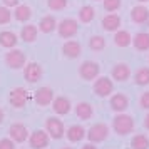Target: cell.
<instances>
[{"label":"cell","instance_id":"20","mask_svg":"<svg viewBox=\"0 0 149 149\" xmlns=\"http://www.w3.org/2000/svg\"><path fill=\"white\" fill-rule=\"evenodd\" d=\"M65 136H67V139H69L70 142H81L82 139L87 136V132H86V129L82 127V126H77V124H74V126H70V127L67 129Z\"/></svg>","mask_w":149,"mask_h":149},{"label":"cell","instance_id":"18","mask_svg":"<svg viewBox=\"0 0 149 149\" xmlns=\"http://www.w3.org/2000/svg\"><path fill=\"white\" fill-rule=\"evenodd\" d=\"M62 52L67 59H77L82 52V47L77 40H67L62 45Z\"/></svg>","mask_w":149,"mask_h":149},{"label":"cell","instance_id":"4","mask_svg":"<svg viewBox=\"0 0 149 149\" xmlns=\"http://www.w3.org/2000/svg\"><path fill=\"white\" fill-rule=\"evenodd\" d=\"M99 72H101V67L94 61L82 62V65L79 67V75H81L84 81H94V79H97L99 77Z\"/></svg>","mask_w":149,"mask_h":149},{"label":"cell","instance_id":"9","mask_svg":"<svg viewBox=\"0 0 149 149\" xmlns=\"http://www.w3.org/2000/svg\"><path fill=\"white\" fill-rule=\"evenodd\" d=\"M24 75H25V81L29 84H35L42 79L44 75V70H42V65L39 62H30L25 65V70H24Z\"/></svg>","mask_w":149,"mask_h":149},{"label":"cell","instance_id":"36","mask_svg":"<svg viewBox=\"0 0 149 149\" xmlns=\"http://www.w3.org/2000/svg\"><path fill=\"white\" fill-rule=\"evenodd\" d=\"M7 7H17L19 5V0H2Z\"/></svg>","mask_w":149,"mask_h":149},{"label":"cell","instance_id":"1","mask_svg":"<svg viewBox=\"0 0 149 149\" xmlns=\"http://www.w3.org/2000/svg\"><path fill=\"white\" fill-rule=\"evenodd\" d=\"M112 129L119 136H127L134 131V119L129 114H124V112H117V116L112 121Z\"/></svg>","mask_w":149,"mask_h":149},{"label":"cell","instance_id":"31","mask_svg":"<svg viewBox=\"0 0 149 149\" xmlns=\"http://www.w3.org/2000/svg\"><path fill=\"white\" fill-rule=\"evenodd\" d=\"M67 0H47V5L50 10H55V12H59V10H64V8L67 7Z\"/></svg>","mask_w":149,"mask_h":149},{"label":"cell","instance_id":"13","mask_svg":"<svg viewBox=\"0 0 149 149\" xmlns=\"http://www.w3.org/2000/svg\"><path fill=\"white\" fill-rule=\"evenodd\" d=\"M8 134H10V137H12L15 142H24V141H27L29 139L27 127H25L24 124H20V122L12 124V126L8 127Z\"/></svg>","mask_w":149,"mask_h":149},{"label":"cell","instance_id":"23","mask_svg":"<svg viewBox=\"0 0 149 149\" xmlns=\"http://www.w3.org/2000/svg\"><path fill=\"white\" fill-rule=\"evenodd\" d=\"M114 44L117 47H129L132 44V35L129 34L127 30H117L114 34Z\"/></svg>","mask_w":149,"mask_h":149},{"label":"cell","instance_id":"30","mask_svg":"<svg viewBox=\"0 0 149 149\" xmlns=\"http://www.w3.org/2000/svg\"><path fill=\"white\" fill-rule=\"evenodd\" d=\"M134 82L137 86H148L149 84V67H141L139 70H136Z\"/></svg>","mask_w":149,"mask_h":149},{"label":"cell","instance_id":"40","mask_svg":"<svg viewBox=\"0 0 149 149\" xmlns=\"http://www.w3.org/2000/svg\"><path fill=\"white\" fill-rule=\"evenodd\" d=\"M139 2H141V3H146V2H149V0H139Z\"/></svg>","mask_w":149,"mask_h":149},{"label":"cell","instance_id":"15","mask_svg":"<svg viewBox=\"0 0 149 149\" xmlns=\"http://www.w3.org/2000/svg\"><path fill=\"white\" fill-rule=\"evenodd\" d=\"M131 20L134 24H146L149 22V8L146 5H136L131 8Z\"/></svg>","mask_w":149,"mask_h":149},{"label":"cell","instance_id":"6","mask_svg":"<svg viewBox=\"0 0 149 149\" xmlns=\"http://www.w3.org/2000/svg\"><path fill=\"white\" fill-rule=\"evenodd\" d=\"M77 30H79V24L77 20L74 19H64V20L57 25V32L61 35L62 39H70V37H74L77 34Z\"/></svg>","mask_w":149,"mask_h":149},{"label":"cell","instance_id":"17","mask_svg":"<svg viewBox=\"0 0 149 149\" xmlns=\"http://www.w3.org/2000/svg\"><path fill=\"white\" fill-rule=\"evenodd\" d=\"M52 109H54L55 114L65 116L70 112V101L67 97H64V95H59V97H55L52 101Z\"/></svg>","mask_w":149,"mask_h":149},{"label":"cell","instance_id":"26","mask_svg":"<svg viewBox=\"0 0 149 149\" xmlns=\"http://www.w3.org/2000/svg\"><path fill=\"white\" fill-rule=\"evenodd\" d=\"M14 17H15V20H19V22L30 20V17H32V8L27 7V5H17V8H15V12H14Z\"/></svg>","mask_w":149,"mask_h":149},{"label":"cell","instance_id":"41","mask_svg":"<svg viewBox=\"0 0 149 149\" xmlns=\"http://www.w3.org/2000/svg\"><path fill=\"white\" fill-rule=\"evenodd\" d=\"M62 149H72V148H62Z\"/></svg>","mask_w":149,"mask_h":149},{"label":"cell","instance_id":"27","mask_svg":"<svg viewBox=\"0 0 149 149\" xmlns=\"http://www.w3.org/2000/svg\"><path fill=\"white\" fill-rule=\"evenodd\" d=\"M94 17H95L94 7H91V5L81 7V10H79V20H81L82 24H91V22L94 20Z\"/></svg>","mask_w":149,"mask_h":149},{"label":"cell","instance_id":"12","mask_svg":"<svg viewBox=\"0 0 149 149\" xmlns=\"http://www.w3.org/2000/svg\"><path fill=\"white\" fill-rule=\"evenodd\" d=\"M109 106L111 109L114 111V112H124L126 109L129 107V99L126 94H122V92H117L111 97V101H109Z\"/></svg>","mask_w":149,"mask_h":149},{"label":"cell","instance_id":"28","mask_svg":"<svg viewBox=\"0 0 149 149\" xmlns=\"http://www.w3.org/2000/svg\"><path fill=\"white\" fill-rule=\"evenodd\" d=\"M131 148L132 149H149V139L144 134H136L131 139Z\"/></svg>","mask_w":149,"mask_h":149},{"label":"cell","instance_id":"16","mask_svg":"<svg viewBox=\"0 0 149 149\" xmlns=\"http://www.w3.org/2000/svg\"><path fill=\"white\" fill-rule=\"evenodd\" d=\"M119 27H121V17L117 14H114V12L107 14L102 19V29L106 32H117Z\"/></svg>","mask_w":149,"mask_h":149},{"label":"cell","instance_id":"35","mask_svg":"<svg viewBox=\"0 0 149 149\" xmlns=\"http://www.w3.org/2000/svg\"><path fill=\"white\" fill-rule=\"evenodd\" d=\"M139 106H141L142 109L149 111V91H148V92H144V94L141 95V99H139Z\"/></svg>","mask_w":149,"mask_h":149},{"label":"cell","instance_id":"19","mask_svg":"<svg viewBox=\"0 0 149 149\" xmlns=\"http://www.w3.org/2000/svg\"><path fill=\"white\" fill-rule=\"evenodd\" d=\"M57 25L59 24H57L54 15H45L39 22V30H40L42 34H50V32H54L55 29H57Z\"/></svg>","mask_w":149,"mask_h":149},{"label":"cell","instance_id":"42","mask_svg":"<svg viewBox=\"0 0 149 149\" xmlns=\"http://www.w3.org/2000/svg\"><path fill=\"white\" fill-rule=\"evenodd\" d=\"M94 2H95V0H94Z\"/></svg>","mask_w":149,"mask_h":149},{"label":"cell","instance_id":"5","mask_svg":"<svg viewBox=\"0 0 149 149\" xmlns=\"http://www.w3.org/2000/svg\"><path fill=\"white\" fill-rule=\"evenodd\" d=\"M45 131L49 132V136L52 139H61L65 134V129H64V122L57 117H49L45 121Z\"/></svg>","mask_w":149,"mask_h":149},{"label":"cell","instance_id":"24","mask_svg":"<svg viewBox=\"0 0 149 149\" xmlns=\"http://www.w3.org/2000/svg\"><path fill=\"white\" fill-rule=\"evenodd\" d=\"M17 35L14 32H8V30H3V32H0V45L5 49H14L17 45Z\"/></svg>","mask_w":149,"mask_h":149},{"label":"cell","instance_id":"2","mask_svg":"<svg viewBox=\"0 0 149 149\" xmlns=\"http://www.w3.org/2000/svg\"><path fill=\"white\" fill-rule=\"evenodd\" d=\"M94 94L97 97H107L114 92V82L111 81L109 77H97L94 81Z\"/></svg>","mask_w":149,"mask_h":149},{"label":"cell","instance_id":"34","mask_svg":"<svg viewBox=\"0 0 149 149\" xmlns=\"http://www.w3.org/2000/svg\"><path fill=\"white\" fill-rule=\"evenodd\" d=\"M14 139L12 137H5V139H0V149H15Z\"/></svg>","mask_w":149,"mask_h":149},{"label":"cell","instance_id":"10","mask_svg":"<svg viewBox=\"0 0 149 149\" xmlns=\"http://www.w3.org/2000/svg\"><path fill=\"white\" fill-rule=\"evenodd\" d=\"M29 99V94H27V89L24 87H15L10 91V94H8V102L14 106L15 109H20L25 106V102Z\"/></svg>","mask_w":149,"mask_h":149},{"label":"cell","instance_id":"3","mask_svg":"<svg viewBox=\"0 0 149 149\" xmlns=\"http://www.w3.org/2000/svg\"><path fill=\"white\" fill-rule=\"evenodd\" d=\"M109 137V127L107 124H104V122H97V124H94L92 127L87 131V139L89 142H102L106 141Z\"/></svg>","mask_w":149,"mask_h":149},{"label":"cell","instance_id":"22","mask_svg":"<svg viewBox=\"0 0 149 149\" xmlns=\"http://www.w3.org/2000/svg\"><path fill=\"white\" fill-rule=\"evenodd\" d=\"M92 114H94V109L89 102H79L75 106V116L82 121H89L92 117Z\"/></svg>","mask_w":149,"mask_h":149},{"label":"cell","instance_id":"25","mask_svg":"<svg viewBox=\"0 0 149 149\" xmlns=\"http://www.w3.org/2000/svg\"><path fill=\"white\" fill-rule=\"evenodd\" d=\"M37 34H39V29L35 27V25H24L20 30V37L24 42H27V44H32V42L37 39Z\"/></svg>","mask_w":149,"mask_h":149},{"label":"cell","instance_id":"8","mask_svg":"<svg viewBox=\"0 0 149 149\" xmlns=\"http://www.w3.org/2000/svg\"><path fill=\"white\" fill-rule=\"evenodd\" d=\"M5 62H7V65L10 69H22L25 65V62H27V57H25V54L22 50L14 49V50L5 54Z\"/></svg>","mask_w":149,"mask_h":149},{"label":"cell","instance_id":"14","mask_svg":"<svg viewBox=\"0 0 149 149\" xmlns=\"http://www.w3.org/2000/svg\"><path fill=\"white\" fill-rule=\"evenodd\" d=\"M131 77V69L126 62H117L112 67V79L117 82H126Z\"/></svg>","mask_w":149,"mask_h":149},{"label":"cell","instance_id":"11","mask_svg":"<svg viewBox=\"0 0 149 149\" xmlns=\"http://www.w3.org/2000/svg\"><path fill=\"white\" fill-rule=\"evenodd\" d=\"M34 99H35V104L40 106V107H45L49 104H52L54 101V91L50 87H40L35 91L34 94Z\"/></svg>","mask_w":149,"mask_h":149},{"label":"cell","instance_id":"7","mask_svg":"<svg viewBox=\"0 0 149 149\" xmlns=\"http://www.w3.org/2000/svg\"><path fill=\"white\" fill-rule=\"evenodd\" d=\"M49 132L47 131H42V129H37L32 134L29 136V144L32 149H45L49 146Z\"/></svg>","mask_w":149,"mask_h":149},{"label":"cell","instance_id":"32","mask_svg":"<svg viewBox=\"0 0 149 149\" xmlns=\"http://www.w3.org/2000/svg\"><path fill=\"white\" fill-rule=\"evenodd\" d=\"M122 2L121 0H104V8L107 12H117L121 8Z\"/></svg>","mask_w":149,"mask_h":149},{"label":"cell","instance_id":"39","mask_svg":"<svg viewBox=\"0 0 149 149\" xmlns=\"http://www.w3.org/2000/svg\"><path fill=\"white\" fill-rule=\"evenodd\" d=\"M2 121H3V111L0 109V124H2Z\"/></svg>","mask_w":149,"mask_h":149},{"label":"cell","instance_id":"21","mask_svg":"<svg viewBox=\"0 0 149 149\" xmlns=\"http://www.w3.org/2000/svg\"><path fill=\"white\" fill-rule=\"evenodd\" d=\"M132 44H134V49L139 50V52H146L149 50V34L148 32H139L132 37Z\"/></svg>","mask_w":149,"mask_h":149},{"label":"cell","instance_id":"29","mask_svg":"<svg viewBox=\"0 0 149 149\" xmlns=\"http://www.w3.org/2000/svg\"><path fill=\"white\" fill-rule=\"evenodd\" d=\"M89 47H91V50H94V52H101V50L106 49V39L102 35H92L89 39Z\"/></svg>","mask_w":149,"mask_h":149},{"label":"cell","instance_id":"38","mask_svg":"<svg viewBox=\"0 0 149 149\" xmlns=\"http://www.w3.org/2000/svg\"><path fill=\"white\" fill-rule=\"evenodd\" d=\"M144 127H146V129L149 131V114L146 116V117H144Z\"/></svg>","mask_w":149,"mask_h":149},{"label":"cell","instance_id":"33","mask_svg":"<svg viewBox=\"0 0 149 149\" xmlns=\"http://www.w3.org/2000/svg\"><path fill=\"white\" fill-rule=\"evenodd\" d=\"M12 19V14H10V8L5 5V7H0V25H5L8 24Z\"/></svg>","mask_w":149,"mask_h":149},{"label":"cell","instance_id":"37","mask_svg":"<svg viewBox=\"0 0 149 149\" xmlns=\"http://www.w3.org/2000/svg\"><path fill=\"white\" fill-rule=\"evenodd\" d=\"M81 149H97V146H94V142H87V144H84Z\"/></svg>","mask_w":149,"mask_h":149}]
</instances>
